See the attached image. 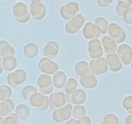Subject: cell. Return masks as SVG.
Wrapping results in <instances>:
<instances>
[{
	"mask_svg": "<svg viewBox=\"0 0 132 124\" xmlns=\"http://www.w3.org/2000/svg\"><path fill=\"white\" fill-rule=\"evenodd\" d=\"M79 120L82 124H91V121H90V118L87 116H84Z\"/></svg>",
	"mask_w": 132,
	"mask_h": 124,
	"instance_id": "39",
	"label": "cell"
},
{
	"mask_svg": "<svg viewBox=\"0 0 132 124\" xmlns=\"http://www.w3.org/2000/svg\"><path fill=\"white\" fill-rule=\"evenodd\" d=\"M12 94V90L10 87L6 85L0 86V102L9 99Z\"/></svg>",
	"mask_w": 132,
	"mask_h": 124,
	"instance_id": "30",
	"label": "cell"
},
{
	"mask_svg": "<svg viewBox=\"0 0 132 124\" xmlns=\"http://www.w3.org/2000/svg\"><path fill=\"white\" fill-rule=\"evenodd\" d=\"M72 111V106L68 104L63 108L57 109L53 113V119L57 122H62L70 118Z\"/></svg>",
	"mask_w": 132,
	"mask_h": 124,
	"instance_id": "16",
	"label": "cell"
},
{
	"mask_svg": "<svg viewBox=\"0 0 132 124\" xmlns=\"http://www.w3.org/2000/svg\"><path fill=\"white\" fill-rule=\"evenodd\" d=\"M6 56H15L14 48L6 41H0V57L3 58Z\"/></svg>",
	"mask_w": 132,
	"mask_h": 124,
	"instance_id": "21",
	"label": "cell"
},
{
	"mask_svg": "<svg viewBox=\"0 0 132 124\" xmlns=\"http://www.w3.org/2000/svg\"><path fill=\"white\" fill-rule=\"evenodd\" d=\"M0 124H3V120L2 119L1 116H0Z\"/></svg>",
	"mask_w": 132,
	"mask_h": 124,
	"instance_id": "44",
	"label": "cell"
},
{
	"mask_svg": "<svg viewBox=\"0 0 132 124\" xmlns=\"http://www.w3.org/2000/svg\"><path fill=\"white\" fill-rule=\"evenodd\" d=\"M14 110V103L9 99L2 101L0 107V115L5 116Z\"/></svg>",
	"mask_w": 132,
	"mask_h": 124,
	"instance_id": "25",
	"label": "cell"
},
{
	"mask_svg": "<svg viewBox=\"0 0 132 124\" xmlns=\"http://www.w3.org/2000/svg\"><path fill=\"white\" fill-rule=\"evenodd\" d=\"M119 120L117 116L112 114H109L105 116L102 124H118Z\"/></svg>",
	"mask_w": 132,
	"mask_h": 124,
	"instance_id": "33",
	"label": "cell"
},
{
	"mask_svg": "<svg viewBox=\"0 0 132 124\" xmlns=\"http://www.w3.org/2000/svg\"><path fill=\"white\" fill-rule=\"evenodd\" d=\"M15 114L18 118L21 120H26L28 118L30 114V111L28 107L26 105L21 104L15 109Z\"/></svg>",
	"mask_w": 132,
	"mask_h": 124,
	"instance_id": "26",
	"label": "cell"
},
{
	"mask_svg": "<svg viewBox=\"0 0 132 124\" xmlns=\"http://www.w3.org/2000/svg\"><path fill=\"white\" fill-rule=\"evenodd\" d=\"M3 68L5 71H12L17 66V60L15 56H6L2 58Z\"/></svg>",
	"mask_w": 132,
	"mask_h": 124,
	"instance_id": "23",
	"label": "cell"
},
{
	"mask_svg": "<svg viewBox=\"0 0 132 124\" xmlns=\"http://www.w3.org/2000/svg\"><path fill=\"white\" fill-rule=\"evenodd\" d=\"M85 18L81 14H76L68 21L65 26V31L69 34L77 33L85 23Z\"/></svg>",
	"mask_w": 132,
	"mask_h": 124,
	"instance_id": "5",
	"label": "cell"
},
{
	"mask_svg": "<svg viewBox=\"0 0 132 124\" xmlns=\"http://www.w3.org/2000/svg\"><path fill=\"white\" fill-rule=\"evenodd\" d=\"M113 1H114V0H113Z\"/></svg>",
	"mask_w": 132,
	"mask_h": 124,
	"instance_id": "47",
	"label": "cell"
},
{
	"mask_svg": "<svg viewBox=\"0 0 132 124\" xmlns=\"http://www.w3.org/2000/svg\"><path fill=\"white\" fill-rule=\"evenodd\" d=\"M67 87H77V83L74 78H70L64 85V89Z\"/></svg>",
	"mask_w": 132,
	"mask_h": 124,
	"instance_id": "37",
	"label": "cell"
},
{
	"mask_svg": "<svg viewBox=\"0 0 132 124\" xmlns=\"http://www.w3.org/2000/svg\"><path fill=\"white\" fill-rule=\"evenodd\" d=\"M88 53L93 59H99L103 55L104 50L100 40L97 39L91 40L88 43Z\"/></svg>",
	"mask_w": 132,
	"mask_h": 124,
	"instance_id": "13",
	"label": "cell"
},
{
	"mask_svg": "<svg viewBox=\"0 0 132 124\" xmlns=\"http://www.w3.org/2000/svg\"><path fill=\"white\" fill-rule=\"evenodd\" d=\"M125 23L128 25H132V7L129 9L128 12L123 16Z\"/></svg>",
	"mask_w": 132,
	"mask_h": 124,
	"instance_id": "36",
	"label": "cell"
},
{
	"mask_svg": "<svg viewBox=\"0 0 132 124\" xmlns=\"http://www.w3.org/2000/svg\"><path fill=\"white\" fill-rule=\"evenodd\" d=\"M85 113H86V109L85 107L81 105H76L72 109V116L77 120H80L82 117H84Z\"/></svg>",
	"mask_w": 132,
	"mask_h": 124,
	"instance_id": "28",
	"label": "cell"
},
{
	"mask_svg": "<svg viewBox=\"0 0 132 124\" xmlns=\"http://www.w3.org/2000/svg\"><path fill=\"white\" fill-rule=\"evenodd\" d=\"M37 92V90L35 87L32 86V85H28V86H26L22 90V96L26 100H28L32 94Z\"/></svg>",
	"mask_w": 132,
	"mask_h": 124,
	"instance_id": "29",
	"label": "cell"
},
{
	"mask_svg": "<svg viewBox=\"0 0 132 124\" xmlns=\"http://www.w3.org/2000/svg\"><path fill=\"white\" fill-rule=\"evenodd\" d=\"M108 68L113 72H117L122 68V63L116 53L108 54L106 56Z\"/></svg>",
	"mask_w": 132,
	"mask_h": 124,
	"instance_id": "18",
	"label": "cell"
},
{
	"mask_svg": "<svg viewBox=\"0 0 132 124\" xmlns=\"http://www.w3.org/2000/svg\"><path fill=\"white\" fill-rule=\"evenodd\" d=\"M18 118L15 114L11 113L3 120V124H18Z\"/></svg>",
	"mask_w": 132,
	"mask_h": 124,
	"instance_id": "35",
	"label": "cell"
},
{
	"mask_svg": "<svg viewBox=\"0 0 132 124\" xmlns=\"http://www.w3.org/2000/svg\"><path fill=\"white\" fill-rule=\"evenodd\" d=\"M66 124H82L80 120H77L76 119H72V120H69Z\"/></svg>",
	"mask_w": 132,
	"mask_h": 124,
	"instance_id": "40",
	"label": "cell"
},
{
	"mask_svg": "<svg viewBox=\"0 0 132 124\" xmlns=\"http://www.w3.org/2000/svg\"><path fill=\"white\" fill-rule=\"evenodd\" d=\"M117 56L125 65L131 64L132 61V49L126 44H122L118 47L117 51Z\"/></svg>",
	"mask_w": 132,
	"mask_h": 124,
	"instance_id": "14",
	"label": "cell"
},
{
	"mask_svg": "<svg viewBox=\"0 0 132 124\" xmlns=\"http://www.w3.org/2000/svg\"><path fill=\"white\" fill-rule=\"evenodd\" d=\"M88 67H89V63L87 61H79L76 65V67H75V72H76V73L77 75L79 76L81 71L84 68H88Z\"/></svg>",
	"mask_w": 132,
	"mask_h": 124,
	"instance_id": "34",
	"label": "cell"
},
{
	"mask_svg": "<svg viewBox=\"0 0 132 124\" xmlns=\"http://www.w3.org/2000/svg\"><path fill=\"white\" fill-rule=\"evenodd\" d=\"M125 124H132V114H129L125 119Z\"/></svg>",
	"mask_w": 132,
	"mask_h": 124,
	"instance_id": "41",
	"label": "cell"
},
{
	"mask_svg": "<svg viewBox=\"0 0 132 124\" xmlns=\"http://www.w3.org/2000/svg\"><path fill=\"white\" fill-rule=\"evenodd\" d=\"M0 1H1V0H0Z\"/></svg>",
	"mask_w": 132,
	"mask_h": 124,
	"instance_id": "48",
	"label": "cell"
},
{
	"mask_svg": "<svg viewBox=\"0 0 132 124\" xmlns=\"http://www.w3.org/2000/svg\"><path fill=\"white\" fill-rule=\"evenodd\" d=\"M27 76L25 71L23 69H18L8 75V83L12 87H17L26 81Z\"/></svg>",
	"mask_w": 132,
	"mask_h": 124,
	"instance_id": "8",
	"label": "cell"
},
{
	"mask_svg": "<svg viewBox=\"0 0 132 124\" xmlns=\"http://www.w3.org/2000/svg\"><path fill=\"white\" fill-rule=\"evenodd\" d=\"M94 124H97V123H94Z\"/></svg>",
	"mask_w": 132,
	"mask_h": 124,
	"instance_id": "46",
	"label": "cell"
},
{
	"mask_svg": "<svg viewBox=\"0 0 132 124\" xmlns=\"http://www.w3.org/2000/svg\"><path fill=\"white\" fill-rule=\"evenodd\" d=\"M23 52L24 56L28 58H34L37 55L38 47L36 44L34 43H30L24 46Z\"/></svg>",
	"mask_w": 132,
	"mask_h": 124,
	"instance_id": "24",
	"label": "cell"
},
{
	"mask_svg": "<svg viewBox=\"0 0 132 124\" xmlns=\"http://www.w3.org/2000/svg\"><path fill=\"white\" fill-rule=\"evenodd\" d=\"M59 52V45L55 41H50L44 47L43 54L46 58L54 59L57 56Z\"/></svg>",
	"mask_w": 132,
	"mask_h": 124,
	"instance_id": "19",
	"label": "cell"
},
{
	"mask_svg": "<svg viewBox=\"0 0 132 124\" xmlns=\"http://www.w3.org/2000/svg\"><path fill=\"white\" fill-rule=\"evenodd\" d=\"M130 6L125 1H118L116 5V12L119 16H124L130 9Z\"/></svg>",
	"mask_w": 132,
	"mask_h": 124,
	"instance_id": "27",
	"label": "cell"
},
{
	"mask_svg": "<svg viewBox=\"0 0 132 124\" xmlns=\"http://www.w3.org/2000/svg\"><path fill=\"white\" fill-rule=\"evenodd\" d=\"M3 68L2 66V58L0 57V74H1V72H3Z\"/></svg>",
	"mask_w": 132,
	"mask_h": 124,
	"instance_id": "43",
	"label": "cell"
},
{
	"mask_svg": "<svg viewBox=\"0 0 132 124\" xmlns=\"http://www.w3.org/2000/svg\"><path fill=\"white\" fill-rule=\"evenodd\" d=\"M31 105L38 108L41 111H46L49 106L48 97L41 93H34L29 98Z\"/></svg>",
	"mask_w": 132,
	"mask_h": 124,
	"instance_id": "9",
	"label": "cell"
},
{
	"mask_svg": "<svg viewBox=\"0 0 132 124\" xmlns=\"http://www.w3.org/2000/svg\"><path fill=\"white\" fill-rule=\"evenodd\" d=\"M80 83L82 87L87 89H94L97 85V80L96 75L90 68H85L82 70L79 74Z\"/></svg>",
	"mask_w": 132,
	"mask_h": 124,
	"instance_id": "3",
	"label": "cell"
},
{
	"mask_svg": "<svg viewBox=\"0 0 132 124\" xmlns=\"http://www.w3.org/2000/svg\"><path fill=\"white\" fill-rule=\"evenodd\" d=\"M67 76L63 71H57L52 77V81L54 87L60 89L64 87L67 82Z\"/></svg>",
	"mask_w": 132,
	"mask_h": 124,
	"instance_id": "22",
	"label": "cell"
},
{
	"mask_svg": "<svg viewBox=\"0 0 132 124\" xmlns=\"http://www.w3.org/2000/svg\"><path fill=\"white\" fill-rule=\"evenodd\" d=\"M38 67L41 72L48 75L54 74L58 71L57 64L46 57L40 59Z\"/></svg>",
	"mask_w": 132,
	"mask_h": 124,
	"instance_id": "10",
	"label": "cell"
},
{
	"mask_svg": "<svg viewBox=\"0 0 132 124\" xmlns=\"http://www.w3.org/2000/svg\"><path fill=\"white\" fill-rule=\"evenodd\" d=\"M101 43L103 50L106 54H113L117 52L118 45L110 37V36H105L103 37Z\"/></svg>",
	"mask_w": 132,
	"mask_h": 124,
	"instance_id": "20",
	"label": "cell"
},
{
	"mask_svg": "<svg viewBox=\"0 0 132 124\" xmlns=\"http://www.w3.org/2000/svg\"><path fill=\"white\" fill-rule=\"evenodd\" d=\"M13 15L15 20L19 23H27L29 21L31 16L27 5L23 3H18L14 5Z\"/></svg>",
	"mask_w": 132,
	"mask_h": 124,
	"instance_id": "2",
	"label": "cell"
},
{
	"mask_svg": "<svg viewBox=\"0 0 132 124\" xmlns=\"http://www.w3.org/2000/svg\"><path fill=\"white\" fill-rule=\"evenodd\" d=\"M122 105L130 114H132V96H127L122 101Z\"/></svg>",
	"mask_w": 132,
	"mask_h": 124,
	"instance_id": "32",
	"label": "cell"
},
{
	"mask_svg": "<svg viewBox=\"0 0 132 124\" xmlns=\"http://www.w3.org/2000/svg\"><path fill=\"white\" fill-rule=\"evenodd\" d=\"M113 0H97L98 5L100 7H108Z\"/></svg>",
	"mask_w": 132,
	"mask_h": 124,
	"instance_id": "38",
	"label": "cell"
},
{
	"mask_svg": "<svg viewBox=\"0 0 132 124\" xmlns=\"http://www.w3.org/2000/svg\"><path fill=\"white\" fill-rule=\"evenodd\" d=\"M118 1H125V2L127 3L130 6L132 5V0H118Z\"/></svg>",
	"mask_w": 132,
	"mask_h": 124,
	"instance_id": "42",
	"label": "cell"
},
{
	"mask_svg": "<svg viewBox=\"0 0 132 124\" xmlns=\"http://www.w3.org/2000/svg\"><path fill=\"white\" fill-rule=\"evenodd\" d=\"M101 34L100 27L96 24L92 23H86L82 28V35L87 40H95L97 39Z\"/></svg>",
	"mask_w": 132,
	"mask_h": 124,
	"instance_id": "11",
	"label": "cell"
},
{
	"mask_svg": "<svg viewBox=\"0 0 132 124\" xmlns=\"http://www.w3.org/2000/svg\"><path fill=\"white\" fill-rule=\"evenodd\" d=\"M78 10V4L74 2H71L63 5L61 8L60 14L64 20L68 21L77 14Z\"/></svg>",
	"mask_w": 132,
	"mask_h": 124,
	"instance_id": "15",
	"label": "cell"
},
{
	"mask_svg": "<svg viewBox=\"0 0 132 124\" xmlns=\"http://www.w3.org/2000/svg\"><path fill=\"white\" fill-rule=\"evenodd\" d=\"M65 94L63 92L57 93H52L48 98V103L50 108L52 109H57L63 107L66 103Z\"/></svg>",
	"mask_w": 132,
	"mask_h": 124,
	"instance_id": "17",
	"label": "cell"
},
{
	"mask_svg": "<svg viewBox=\"0 0 132 124\" xmlns=\"http://www.w3.org/2000/svg\"><path fill=\"white\" fill-rule=\"evenodd\" d=\"M37 85L39 87L40 93L42 94H49L54 90V83L52 78L48 74H42L39 77Z\"/></svg>",
	"mask_w": 132,
	"mask_h": 124,
	"instance_id": "6",
	"label": "cell"
},
{
	"mask_svg": "<svg viewBox=\"0 0 132 124\" xmlns=\"http://www.w3.org/2000/svg\"><path fill=\"white\" fill-rule=\"evenodd\" d=\"M65 90L66 101L69 104L81 105L85 102L86 94L83 90L77 87H67Z\"/></svg>",
	"mask_w": 132,
	"mask_h": 124,
	"instance_id": "1",
	"label": "cell"
},
{
	"mask_svg": "<svg viewBox=\"0 0 132 124\" xmlns=\"http://www.w3.org/2000/svg\"><path fill=\"white\" fill-rule=\"evenodd\" d=\"M30 12L35 20H41L46 15V6L41 0H32Z\"/></svg>",
	"mask_w": 132,
	"mask_h": 124,
	"instance_id": "7",
	"label": "cell"
},
{
	"mask_svg": "<svg viewBox=\"0 0 132 124\" xmlns=\"http://www.w3.org/2000/svg\"><path fill=\"white\" fill-rule=\"evenodd\" d=\"M110 37L117 44L124 42L126 38V34L124 28L117 23H111L108 29Z\"/></svg>",
	"mask_w": 132,
	"mask_h": 124,
	"instance_id": "4",
	"label": "cell"
},
{
	"mask_svg": "<svg viewBox=\"0 0 132 124\" xmlns=\"http://www.w3.org/2000/svg\"><path fill=\"white\" fill-rule=\"evenodd\" d=\"M89 67L95 75H101L106 73L108 70L107 60L104 58L92 60L89 64Z\"/></svg>",
	"mask_w": 132,
	"mask_h": 124,
	"instance_id": "12",
	"label": "cell"
},
{
	"mask_svg": "<svg viewBox=\"0 0 132 124\" xmlns=\"http://www.w3.org/2000/svg\"><path fill=\"white\" fill-rule=\"evenodd\" d=\"M131 70H132V61H131Z\"/></svg>",
	"mask_w": 132,
	"mask_h": 124,
	"instance_id": "45",
	"label": "cell"
},
{
	"mask_svg": "<svg viewBox=\"0 0 132 124\" xmlns=\"http://www.w3.org/2000/svg\"><path fill=\"white\" fill-rule=\"evenodd\" d=\"M95 23L97 25L99 26L101 28L102 34H106L108 29V21L104 18H97L95 21Z\"/></svg>",
	"mask_w": 132,
	"mask_h": 124,
	"instance_id": "31",
	"label": "cell"
}]
</instances>
